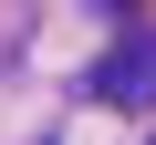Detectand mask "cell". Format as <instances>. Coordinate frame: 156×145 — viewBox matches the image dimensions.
Returning a JSON list of instances; mask_svg holds the SVG:
<instances>
[{"label": "cell", "mask_w": 156, "mask_h": 145, "mask_svg": "<svg viewBox=\"0 0 156 145\" xmlns=\"http://www.w3.org/2000/svg\"><path fill=\"white\" fill-rule=\"evenodd\" d=\"M94 104H115V114H146V104H156V42H125V52L94 72Z\"/></svg>", "instance_id": "cell-1"}, {"label": "cell", "mask_w": 156, "mask_h": 145, "mask_svg": "<svg viewBox=\"0 0 156 145\" xmlns=\"http://www.w3.org/2000/svg\"><path fill=\"white\" fill-rule=\"evenodd\" d=\"M94 11H104V21H135V0H94Z\"/></svg>", "instance_id": "cell-2"}]
</instances>
